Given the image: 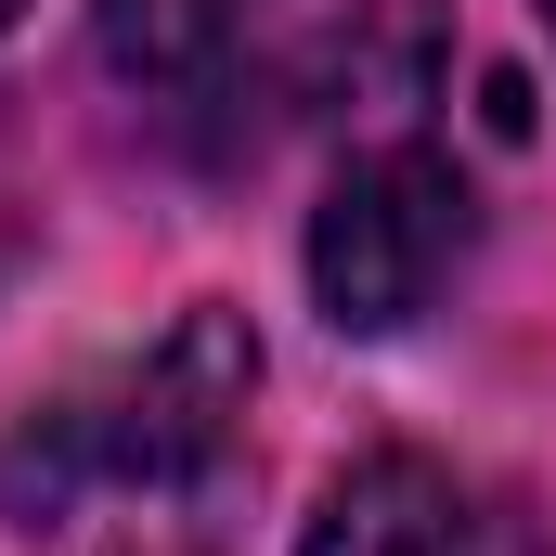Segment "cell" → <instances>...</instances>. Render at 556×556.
<instances>
[{"instance_id": "obj_1", "label": "cell", "mask_w": 556, "mask_h": 556, "mask_svg": "<svg viewBox=\"0 0 556 556\" xmlns=\"http://www.w3.org/2000/svg\"><path fill=\"white\" fill-rule=\"evenodd\" d=\"M247 389H260L247 311H233V298H194L142 363L0 415V505L39 531V518H65V505H91V492H194V479L233 453Z\"/></svg>"}, {"instance_id": "obj_2", "label": "cell", "mask_w": 556, "mask_h": 556, "mask_svg": "<svg viewBox=\"0 0 556 556\" xmlns=\"http://www.w3.org/2000/svg\"><path fill=\"white\" fill-rule=\"evenodd\" d=\"M466 247H479L466 168L440 142L389 130V142H363L324 181V207H311V311L337 337H402L427 298L466 273Z\"/></svg>"}, {"instance_id": "obj_3", "label": "cell", "mask_w": 556, "mask_h": 556, "mask_svg": "<svg viewBox=\"0 0 556 556\" xmlns=\"http://www.w3.org/2000/svg\"><path fill=\"white\" fill-rule=\"evenodd\" d=\"M298 556H479V518H466V492L427 453H350L311 492Z\"/></svg>"}, {"instance_id": "obj_4", "label": "cell", "mask_w": 556, "mask_h": 556, "mask_svg": "<svg viewBox=\"0 0 556 556\" xmlns=\"http://www.w3.org/2000/svg\"><path fill=\"white\" fill-rule=\"evenodd\" d=\"M247 13L260 0H91V39H104V65L130 91H194V78L233 65Z\"/></svg>"}, {"instance_id": "obj_5", "label": "cell", "mask_w": 556, "mask_h": 556, "mask_svg": "<svg viewBox=\"0 0 556 556\" xmlns=\"http://www.w3.org/2000/svg\"><path fill=\"white\" fill-rule=\"evenodd\" d=\"M13 13H26V0H0V39H13Z\"/></svg>"}, {"instance_id": "obj_6", "label": "cell", "mask_w": 556, "mask_h": 556, "mask_svg": "<svg viewBox=\"0 0 556 556\" xmlns=\"http://www.w3.org/2000/svg\"><path fill=\"white\" fill-rule=\"evenodd\" d=\"M544 13H556V0H544Z\"/></svg>"}]
</instances>
